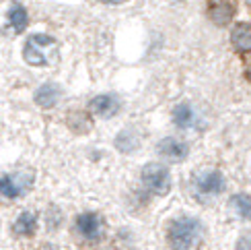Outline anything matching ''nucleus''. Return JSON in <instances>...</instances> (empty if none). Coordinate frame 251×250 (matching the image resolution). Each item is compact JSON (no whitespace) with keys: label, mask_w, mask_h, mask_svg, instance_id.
<instances>
[{"label":"nucleus","mask_w":251,"mask_h":250,"mask_svg":"<svg viewBox=\"0 0 251 250\" xmlns=\"http://www.w3.org/2000/svg\"><path fill=\"white\" fill-rule=\"evenodd\" d=\"M204 234L202 223L196 217H179L169 223L167 230V242L173 250H192L200 244Z\"/></svg>","instance_id":"obj_1"},{"label":"nucleus","mask_w":251,"mask_h":250,"mask_svg":"<svg viewBox=\"0 0 251 250\" xmlns=\"http://www.w3.org/2000/svg\"><path fill=\"white\" fill-rule=\"evenodd\" d=\"M58 41L51 35H31L25 44V60L33 66H48L58 58Z\"/></svg>","instance_id":"obj_2"},{"label":"nucleus","mask_w":251,"mask_h":250,"mask_svg":"<svg viewBox=\"0 0 251 250\" xmlns=\"http://www.w3.org/2000/svg\"><path fill=\"white\" fill-rule=\"evenodd\" d=\"M142 184L144 188L149 190L151 194H156V196H165L167 192L171 190V174L169 170L165 168L161 163H146L142 168Z\"/></svg>","instance_id":"obj_3"},{"label":"nucleus","mask_w":251,"mask_h":250,"mask_svg":"<svg viewBox=\"0 0 251 250\" xmlns=\"http://www.w3.org/2000/svg\"><path fill=\"white\" fill-rule=\"evenodd\" d=\"M33 184V172H15L0 176V196L2 199H19Z\"/></svg>","instance_id":"obj_4"},{"label":"nucleus","mask_w":251,"mask_h":250,"mask_svg":"<svg viewBox=\"0 0 251 250\" xmlns=\"http://www.w3.org/2000/svg\"><path fill=\"white\" fill-rule=\"evenodd\" d=\"M194 188L200 199H210V196H216L225 190V176L216 170L204 172L194 180Z\"/></svg>","instance_id":"obj_5"},{"label":"nucleus","mask_w":251,"mask_h":250,"mask_svg":"<svg viewBox=\"0 0 251 250\" xmlns=\"http://www.w3.org/2000/svg\"><path fill=\"white\" fill-rule=\"evenodd\" d=\"M237 13V0H208V17L214 25L225 27Z\"/></svg>","instance_id":"obj_6"},{"label":"nucleus","mask_w":251,"mask_h":250,"mask_svg":"<svg viewBox=\"0 0 251 250\" xmlns=\"http://www.w3.org/2000/svg\"><path fill=\"white\" fill-rule=\"evenodd\" d=\"M76 232L89 242H97L103 236V219L97 213H82L76 217Z\"/></svg>","instance_id":"obj_7"},{"label":"nucleus","mask_w":251,"mask_h":250,"mask_svg":"<svg viewBox=\"0 0 251 250\" xmlns=\"http://www.w3.org/2000/svg\"><path fill=\"white\" fill-rule=\"evenodd\" d=\"M156 151L169 161H183L187 157V153H190V147H187V143H183L179 139L167 137L156 145Z\"/></svg>","instance_id":"obj_8"},{"label":"nucleus","mask_w":251,"mask_h":250,"mask_svg":"<svg viewBox=\"0 0 251 250\" xmlns=\"http://www.w3.org/2000/svg\"><path fill=\"white\" fill-rule=\"evenodd\" d=\"M89 108L101 118H111L120 112V99L116 95H97L95 99H91Z\"/></svg>","instance_id":"obj_9"},{"label":"nucleus","mask_w":251,"mask_h":250,"mask_svg":"<svg viewBox=\"0 0 251 250\" xmlns=\"http://www.w3.org/2000/svg\"><path fill=\"white\" fill-rule=\"evenodd\" d=\"M62 91L58 85H54V83H46V85H41L37 91H35V103L41 108H54L56 101L60 99Z\"/></svg>","instance_id":"obj_10"},{"label":"nucleus","mask_w":251,"mask_h":250,"mask_svg":"<svg viewBox=\"0 0 251 250\" xmlns=\"http://www.w3.org/2000/svg\"><path fill=\"white\" fill-rule=\"evenodd\" d=\"M231 41H233V48L239 52V54H247L249 46H251V27H249V23H239L231 33Z\"/></svg>","instance_id":"obj_11"},{"label":"nucleus","mask_w":251,"mask_h":250,"mask_svg":"<svg viewBox=\"0 0 251 250\" xmlns=\"http://www.w3.org/2000/svg\"><path fill=\"white\" fill-rule=\"evenodd\" d=\"M17 236H33L37 232V215L31 211H23L13 225Z\"/></svg>","instance_id":"obj_12"},{"label":"nucleus","mask_w":251,"mask_h":250,"mask_svg":"<svg viewBox=\"0 0 251 250\" xmlns=\"http://www.w3.org/2000/svg\"><path fill=\"white\" fill-rule=\"evenodd\" d=\"M8 23L10 27H13L15 33H21L25 27H27V13H25V8L21 6V4H10L8 8Z\"/></svg>","instance_id":"obj_13"},{"label":"nucleus","mask_w":251,"mask_h":250,"mask_svg":"<svg viewBox=\"0 0 251 250\" xmlns=\"http://www.w3.org/2000/svg\"><path fill=\"white\" fill-rule=\"evenodd\" d=\"M173 120H175V124H177L179 128L192 126V122H194V112H192V108L187 106V103H179V106L175 108V112H173Z\"/></svg>","instance_id":"obj_14"},{"label":"nucleus","mask_w":251,"mask_h":250,"mask_svg":"<svg viewBox=\"0 0 251 250\" xmlns=\"http://www.w3.org/2000/svg\"><path fill=\"white\" fill-rule=\"evenodd\" d=\"M231 205H233V209L237 211L239 217H243V219H249V196H247V194H237V196H233Z\"/></svg>","instance_id":"obj_15"},{"label":"nucleus","mask_w":251,"mask_h":250,"mask_svg":"<svg viewBox=\"0 0 251 250\" xmlns=\"http://www.w3.org/2000/svg\"><path fill=\"white\" fill-rule=\"evenodd\" d=\"M103 2H107V4H122V2H126V0H103Z\"/></svg>","instance_id":"obj_16"}]
</instances>
